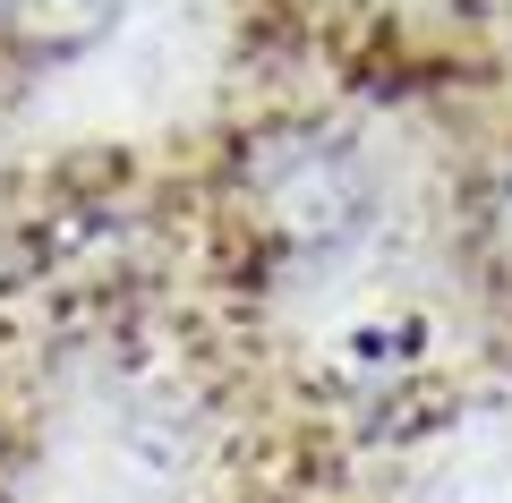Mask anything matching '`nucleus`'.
Here are the masks:
<instances>
[{
	"label": "nucleus",
	"mask_w": 512,
	"mask_h": 503,
	"mask_svg": "<svg viewBox=\"0 0 512 503\" xmlns=\"http://www.w3.org/2000/svg\"><path fill=\"white\" fill-rule=\"evenodd\" d=\"M231 180H239V214L282 256H342L376 222V171H367V154L350 137H333V128H316V120L256 128L239 145Z\"/></svg>",
	"instance_id": "obj_1"
},
{
	"label": "nucleus",
	"mask_w": 512,
	"mask_h": 503,
	"mask_svg": "<svg viewBox=\"0 0 512 503\" xmlns=\"http://www.w3.org/2000/svg\"><path fill=\"white\" fill-rule=\"evenodd\" d=\"M120 0H0V26L35 52H86L94 35H111Z\"/></svg>",
	"instance_id": "obj_2"
},
{
	"label": "nucleus",
	"mask_w": 512,
	"mask_h": 503,
	"mask_svg": "<svg viewBox=\"0 0 512 503\" xmlns=\"http://www.w3.org/2000/svg\"><path fill=\"white\" fill-rule=\"evenodd\" d=\"M478 248H487V265L512 282V162L487 180V197H478Z\"/></svg>",
	"instance_id": "obj_3"
}]
</instances>
